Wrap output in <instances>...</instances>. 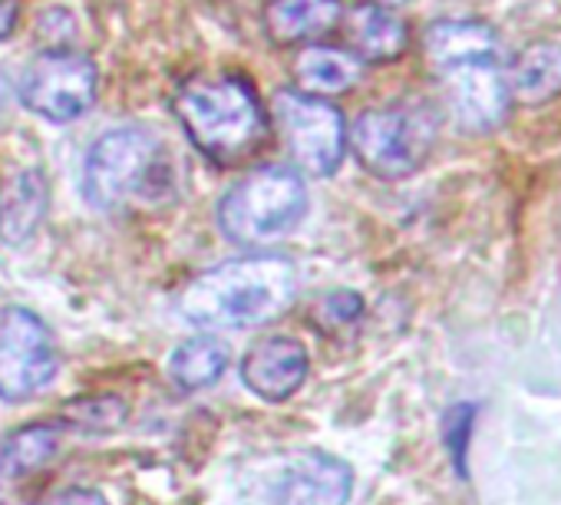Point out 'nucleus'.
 I'll use <instances>...</instances> for the list:
<instances>
[{"instance_id": "f257e3e1", "label": "nucleus", "mask_w": 561, "mask_h": 505, "mask_svg": "<svg viewBox=\"0 0 561 505\" xmlns=\"http://www.w3.org/2000/svg\"><path fill=\"white\" fill-rule=\"evenodd\" d=\"M172 110L192 146L221 169L244 165L267 142V113L254 87L225 70L192 73L179 83Z\"/></svg>"}, {"instance_id": "f03ea898", "label": "nucleus", "mask_w": 561, "mask_h": 505, "mask_svg": "<svg viewBox=\"0 0 561 505\" xmlns=\"http://www.w3.org/2000/svg\"><path fill=\"white\" fill-rule=\"evenodd\" d=\"M298 295V272L280 255H248L215 265L211 272L198 275L182 301L179 311L195 328L208 331H241L261 328L277 321Z\"/></svg>"}, {"instance_id": "7ed1b4c3", "label": "nucleus", "mask_w": 561, "mask_h": 505, "mask_svg": "<svg viewBox=\"0 0 561 505\" xmlns=\"http://www.w3.org/2000/svg\"><path fill=\"white\" fill-rule=\"evenodd\" d=\"M83 192L103 211L159 208L175 198V169L149 129L123 126L106 133L90 149Z\"/></svg>"}, {"instance_id": "20e7f679", "label": "nucleus", "mask_w": 561, "mask_h": 505, "mask_svg": "<svg viewBox=\"0 0 561 505\" xmlns=\"http://www.w3.org/2000/svg\"><path fill=\"white\" fill-rule=\"evenodd\" d=\"M308 211V188L295 169L261 165L241 175L218 205V228L241 248L285 238Z\"/></svg>"}, {"instance_id": "39448f33", "label": "nucleus", "mask_w": 561, "mask_h": 505, "mask_svg": "<svg viewBox=\"0 0 561 505\" xmlns=\"http://www.w3.org/2000/svg\"><path fill=\"white\" fill-rule=\"evenodd\" d=\"M436 113L420 100H397L357 116L351 146L357 162L387 182L407 179L430 159L436 146Z\"/></svg>"}, {"instance_id": "423d86ee", "label": "nucleus", "mask_w": 561, "mask_h": 505, "mask_svg": "<svg viewBox=\"0 0 561 505\" xmlns=\"http://www.w3.org/2000/svg\"><path fill=\"white\" fill-rule=\"evenodd\" d=\"M60 354L50 328L27 308H0V400L24 403L50 387Z\"/></svg>"}, {"instance_id": "0eeeda50", "label": "nucleus", "mask_w": 561, "mask_h": 505, "mask_svg": "<svg viewBox=\"0 0 561 505\" xmlns=\"http://www.w3.org/2000/svg\"><path fill=\"white\" fill-rule=\"evenodd\" d=\"M274 119L295 165L311 175H334L341 169L347 152V126L334 103L301 90H285L274 96Z\"/></svg>"}, {"instance_id": "6e6552de", "label": "nucleus", "mask_w": 561, "mask_h": 505, "mask_svg": "<svg viewBox=\"0 0 561 505\" xmlns=\"http://www.w3.org/2000/svg\"><path fill=\"white\" fill-rule=\"evenodd\" d=\"M18 93L31 113L50 123H73L96 100V67L80 50H44L24 67Z\"/></svg>"}, {"instance_id": "1a4fd4ad", "label": "nucleus", "mask_w": 561, "mask_h": 505, "mask_svg": "<svg viewBox=\"0 0 561 505\" xmlns=\"http://www.w3.org/2000/svg\"><path fill=\"white\" fill-rule=\"evenodd\" d=\"M433 77L443 87L449 116L469 133L495 129L512 106L508 87H505V67L499 64V57L462 60V64L436 70Z\"/></svg>"}, {"instance_id": "9d476101", "label": "nucleus", "mask_w": 561, "mask_h": 505, "mask_svg": "<svg viewBox=\"0 0 561 505\" xmlns=\"http://www.w3.org/2000/svg\"><path fill=\"white\" fill-rule=\"evenodd\" d=\"M308 367L311 364L305 344H298L295 337H267L244 354L241 380L254 397L267 403H280L301 390Z\"/></svg>"}, {"instance_id": "9b49d317", "label": "nucleus", "mask_w": 561, "mask_h": 505, "mask_svg": "<svg viewBox=\"0 0 561 505\" xmlns=\"http://www.w3.org/2000/svg\"><path fill=\"white\" fill-rule=\"evenodd\" d=\"M354 469L328 452L295 459L274 485V505H347Z\"/></svg>"}, {"instance_id": "f8f14e48", "label": "nucleus", "mask_w": 561, "mask_h": 505, "mask_svg": "<svg viewBox=\"0 0 561 505\" xmlns=\"http://www.w3.org/2000/svg\"><path fill=\"white\" fill-rule=\"evenodd\" d=\"M344 18L341 0H267L264 31L277 47L318 44Z\"/></svg>"}, {"instance_id": "ddd939ff", "label": "nucleus", "mask_w": 561, "mask_h": 505, "mask_svg": "<svg viewBox=\"0 0 561 505\" xmlns=\"http://www.w3.org/2000/svg\"><path fill=\"white\" fill-rule=\"evenodd\" d=\"M344 34L351 54L364 64H393L410 47L407 24L387 4H357L347 11Z\"/></svg>"}, {"instance_id": "4468645a", "label": "nucleus", "mask_w": 561, "mask_h": 505, "mask_svg": "<svg viewBox=\"0 0 561 505\" xmlns=\"http://www.w3.org/2000/svg\"><path fill=\"white\" fill-rule=\"evenodd\" d=\"M50 208V185L41 169L18 172L0 188V241L21 248L34 238Z\"/></svg>"}, {"instance_id": "2eb2a0df", "label": "nucleus", "mask_w": 561, "mask_h": 505, "mask_svg": "<svg viewBox=\"0 0 561 505\" xmlns=\"http://www.w3.org/2000/svg\"><path fill=\"white\" fill-rule=\"evenodd\" d=\"M508 100L518 106H545L561 96V44L535 41L505 67Z\"/></svg>"}, {"instance_id": "dca6fc26", "label": "nucleus", "mask_w": 561, "mask_h": 505, "mask_svg": "<svg viewBox=\"0 0 561 505\" xmlns=\"http://www.w3.org/2000/svg\"><path fill=\"white\" fill-rule=\"evenodd\" d=\"M364 60H357L351 50L328 47V44H305V50L295 57V83L308 96H337L354 90L364 80Z\"/></svg>"}, {"instance_id": "f3484780", "label": "nucleus", "mask_w": 561, "mask_h": 505, "mask_svg": "<svg viewBox=\"0 0 561 505\" xmlns=\"http://www.w3.org/2000/svg\"><path fill=\"white\" fill-rule=\"evenodd\" d=\"M423 57L433 73L462 60L499 57V34L482 21H436L423 34Z\"/></svg>"}, {"instance_id": "a211bd4d", "label": "nucleus", "mask_w": 561, "mask_h": 505, "mask_svg": "<svg viewBox=\"0 0 561 505\" xmlns=\"http://www.w3.org/2000/svg\"><path fill=\"white\" fill-rule=\"evenodd\" d=\"M225 370H228V347L211 334L179 344L169 360V377L182 393H198L218 383Z\"/></svg>"}, {"instance_id": "6ab92c4d", "label": "nucleus", "mask_w": 561, "mask_h": 505, "mask_svg": "<svg viewBox=\"0 0 561 505\" xmlns=\"http://www.w3.org/2000/svg\"><path fill=\"white\" fill-rule=\"evenodd\" d=\"M57 446H60V433L54 426L47 423L24 426L14 436H8L4 449H0V472H8V475L41 472L57 456Z\"/></svg>"}, {"instance_id": "aec40b11", "label": "nucleus", "mask_w": 561, "mask_h": 505, "mask_svg": "<svg viewBox=\"0 0 561 505\" xmlns=\"http://www.w3.org/2000/svg\"><path fill=\"white\" fill-rule=\"evenodd\" d=\"M126 413L129 410L116 393H87L60 406V423L87 436H106L126 423Z\"/></svg>"}, {"instance_id": "412c9836", "label": "nucleus", "mask_w": 561, "mask_h": 505, "mask_svg": "<svg viewBox=\"0 0 561 505\" xmlns=\"http://www.w3.org/2000/svg\"><path fill=\"white\" fill-rule=\"evenodd\" d=\"M472 420H476V406L472 403H459V406H453L446 413V446H449V456H453L459 475H466V452H469Z\"/></svg>"}, {"instance_id": "4be33fe9", "label": "nucleus", "mask_w": 561, "mask_h": 505, "mask_svg": "<svg viewBox=\"0 0 561 505\" xmlns=\"http://www.w3.org/2000/svg\"><path fill=\"white\" fill-rule=\"evenodd\" d=\"M324 311L337 321V324H351L364 314V298L357 291H331L324 301Z\"/></svg>"}, {"instance_id": "5701e85b", "label": "nucleus", "mask_w": 561, "mask_h": 505, "mask_svg": "<svg viewBox=\"0 0 561 505\" xmlns=\"http://www.w3.org/2000/svg\"><path fill=\"white\" fill-rule=\"evenodd\" d=\"M44 505H110L103 492L96 489H83V485H70V489H60L54 492Z\"/></svg>"}, {"instance_id": "b1692460", "label": "nucleus", "mask_w": 561, "mask_h": 505, "mask_svg": "<svg viewBox=\"0 0 561 505\" xmlns=\"http://www.w3.org/2000/svg\"><path fill=\"white\" fill-rule=\"evenodd\" d=\"M14 24H18V8H14V4H4V0H0V41L11 37Z\"/></svg>"}, {"instance_id": "393cba45", "label": "nucleus", "mask_w": 561, "mask_h": 505, "mask_svg": "<svg viewBox=\"0 0 561 505\" xmlns=\"http://www.w3.org/2000/svg\"><path fill=\"white\" fill-rule=\"evenodd\" d=\"M380 4H387V8H397V4H407V0H380Z\"/></svg>"}, {"instance_id": "a878e982", "label": "nucleus", "mask_w": 561, "mask_h": 505, "mask_svg": "<svg viewBox=\"0 0 561 505\" xmlns=\"http://www.w3.org/2000/svg\"><path fill=\"white\" fill-rule=\"evenodd\" d=\"M0 505H8V495H4V482H0Z\"/></svg>"}]
</instances>
